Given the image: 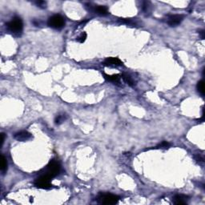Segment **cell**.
Here are the masks:
<instances>
[{
	"mask_svg": "<svg viewBox=\"0 0 205 205\" xmlns=\"http://www.w3.org/2000/svg\"><path fill=\"white\" fill-rule=\"evenodd\" d=\"M104 78L106 79L107 81L109 82H112V83H118L119 81V79H120V76L119 75H107L105 73H104Z\"/></svg>",
	"mask_w": 205,
	"mask_h": 205,
	"instance_id": "8fae6325",
	"label": "cell"
},
{
	"mask_svg": "<svg viewBox=\"0 0 205 205\" xmlns=\"http://www.w3.org/2000/svg\"><path fill=\"white\" fill-rule=\"evenodd\" d=\"M200 35H201V38H202V39H204V35H203L204 34V32H203V31H202V32H200Z\"/></svg>",
	"mask_w": 205,
	"mask_h": 205,
	"instance_id": "ffe728a7",
	"label": "cell"
},
{
	"mask_svg": "<svg viewBox=\"0 0 205 205\" xmlns=\"http://www.w3.org/2000/svg\"><path fill=\"white\" fill-rule=\"evenodd\" d=\"M47 24L49 27H51V28L54 29L59 30L62 29L64 25H65V21L61 15H55L53 16H51L48 19L47 21Z\"/></svg>",
	"mask_w": 205,
	"mask_h": 205,
	"instance_id": "3957f363",
	"label": "cell"
},
{
	"mask_svg": "<svg viewBox=\"0 0 205 205\" xmlns=\"http://www.w3.org/2000/svg\"><path fill=\"white\" fill-rule=\"evenodd\" d=\"M14 137L18 141L24 142V141L31 140L32 138V135L30 132H28L27 131H21L20 132L16 133Z\"/></svg>",
	"mask_w": 205,
	"mask_h": 205,
	"instance_id": "52a82bcc",
	"label": "cell"
},
{
	"mask_svg": "<svg viewBox=\"0 0 205 205\" xmlns=\"http://www.w3.org/2000/svg\"><path fill=\"white\" fill-rule=\"evenodd\" d=\"M4 140H5V134H4V133H2V134H1V147L3 145Z\"/></svg>",
	"mask_w": 205,
	"mask_h": 205,
	"instance_id": "d6986e66",
	"label": "cell"
},
{
	"mask_svg": "<svg viewBox=\"0 0 205 205\" xmlns=\"http://www.w3.org/2000/svg\"><path fill=\"white\" fill-rule=\"evenodd\" d=\"M8 170V161L6 157L2 155V159H1V171L2 173L5 174Z\"/></svg>",
	"mask_w": 205,
	"mask_h": 205,
	"instance_id": "7c38bea8",
	"label": "cell"
},
{
	"mask_svg": "<svg viewBox=\"0 0 205 205\" xmlns=\"http://www.w3.org/2000/svg\"><path fill=\"white\" fill-rule=\"evenodd\" d=\"M104 64L106 66H111V67H117V66H121L123 64L122 61L118 58L115 57H110L107 58L104 62Z\"/></svg>",
	"mask_w": 205,
	"mask_h": 205,
	"instance_id": "ba28073f",
	"label": "cell"
},
{
	"mask_svg": "<svg viewBox=\"0 0 205 205\" xmlns=\"http://www.w3.org/2000/svg\"><path fill=\"white\" fill-rule=\"evenodd\" d=\"M95 11L99 15L105 16L108 15V10L106 6H95Z\"/></svg>",
	"mask_w": 205,
	"mask_h": 205,
	"instance_id": "30bf717a",
	"label": "cell"
},
{
	"mask_svg": "<svg viewBox=\"0 0 205 205\" xmlns=\"http://www.w3.org/2000/svg\"><path fill=\"white\" fill-rule=\"evenodd\" d=\"M65 119H66L65 115H59V116H56V119H55V122H56V124H61L63 122H64Z\"/></svg>",
	"mask_w": 205,
	"mask_h": 205,
	"instance_id": "9a60e30c",
	"label": "cell"
},
{
	"mask_svg": "<svg viewBox=\"0 0 205 205\" xmlns=\"http://www.w3.org/2000/svg\"><path fill=\"white\" fill-rule=\"evenodd\" d=\"M197 90L199 93L201 94V95H204V84H203V80H200V82L197 83Z\"/></svg>",
	"mask_w": 205,
	"mask_h": 205,
	"instance_id": "5bb4252c",
	"label": "cell"
},
{
	"mask_svg": "<svg viewBox=\"0 0 205 205\" xmlns=\"http://www.w3.org/2000/svg\"><path fill=\"white\" fill-rule=\"evenodd\" d=\"M60 171V165L59 164V162L53 159L51 160L48 164V165L45 168V172L44 175H47L51 179L56 177Z\"/></svg>",
	"mask_w": 205,
	"mask_h": 205,
	"instance_id": "7a4b0ae2",
	"label": "cell"
},
{
	"mask_svg": "<svg viewBox=\"0 0 205 205\" xmlns=\"http://www.w3.org/2000/svg\"><path fill=\"white\" fill-rule=\"evenodd\" d=\"M36 5L40 8H47V3L44 1H37Z\"/></svg>",
	"mask_w": 205,
	"mask_h": 205,
	"instance_id": "ac0fdd59",
	"label": "cell"
},
{
	"mask_svg": "<svg viewBox=\"0 0 205 205\" xmlns=\"http://www.w3.org/2000/svg\"><path fill=\"white\" fill-rule=\"evenodd\" d=\"M7 29L11 34L14 35H20L23 29V23L20 18L15 17L7 23Z\"/></svg>",
	"mask_w": 205,
	"mask_h": 205,
	"instance_id": "6da1fadb",
	"label": "cell"
},
{
	"mask_svg": "<svg viewBox=\"0 0 205 205\" xmlns=\"http://www.w3.org/2000/svg\"><path fill=\"white\" fill-rule=\"evenodd\" d=\"M122 77H123V80L125 81L127 83H128L129 86H134L135 85V83H134V81H133V80H132V78L131 77L130 75H122Z\"/></svg>",
	"mask_w": 205,
	"mask_h": 205,
	"instance_id": "4fadbf2b",
	"label": "cell"
},
{
	"mask_svg": "<svg viewBox=\"0 0 205 205\" xmlns=\"http://www.w3.org/2000/svg\"><path fill=\"white\" fill-rule=\"evenodd\" d=\"M188 197L184 195H176L173 197V203L175 204L181 205L188 203Z\"/></svg>",
	"mask_w": 205,
	"mask_h": 205,
	"instance_id": "9c48e42d",
	"label": "cell"
},
{
	"mask_svg": "<svg viewBox=\"0 0 205 205\" xmlns=\"http://www.w3.org/2000/svg\"><path fill=\"white\" fill-rule=\"evenodd\" d=\"M170 147V143L168 142H166V141H164L162 142L161 143H159L158 145V148H162V149H166V148H168Z\"/></svg>",
	"mask_w": 205,
	"mask_h": 205,
	"instance_id": "2e32d148",
	"label": "cell"
},
{
	"mask_svg": "<svg viewBox=\"0 0 205 205\" xmlns=\"http://www.w3.org/2000/svg\"><path fill=\"white\" fill-rule=\"evenodd\" d=\"M86 39H87V33L83 32V33H82V34L80 35V37L77 39V40L80 42V43H83V42H85Z\"/></svg>",
	"mask_w": 205,
	"mask_h": 205,
	"instance_id": "e0dca14e",
	"label": "cell"
},
{
	"mask_svg": "<svg viewBox=\"0 0 205 205\" xmlns=\"http://www.w3.org/2000/svg\"><path fill=\"white\" fill-rule=\"evenodd\" d=\"M183 20V15H171L167 16V23L170 27H176L181 23Z\"/></svg>",
	"mask_w": 205,
	"mask_h": 205,
	"instance_id": "8992f818",
	"label": "cell"
},
{
	"mask_svg": "<svg viewBox=\"0 0 205 205\" xmlns=\"http://www.w3.org/2000/svg\"><path fill=\"white\" fill-rule=\"evenodd\" d=\"M98 201L99 203L107 205L116 204L119 201V197L117 195L112 194H103L98 198Z\"/></svg>",
	"mask_w": 205,
	"mask_h": 205,
	"instance_id": "5b68a950",
	"label": "cell"
},
{
	"mask_svg": "<svg viewBox=\"0 0 205 205\" xmlns=\"http://www.w3.org/2000/svg\"><path fill=\"white\" fill-rule=\"evenodd\" d=\"M51 178L49 177L47 175L42 174L39 178H37L35 181V184L37 188H43V189H47V188H51Z\"/></svg>",
	"mask_w": 205,
	"mask_h": 205,
	"instance_id": "277c9868",
	"label": "cell"
}]
</instances>
